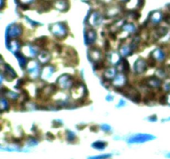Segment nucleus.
Listing matches in <instances>:
<instances>
[{
	"instance_id": "obj_20",
	"label": "nucleus",
	"mask_w": 170,
	"mask_h": 159,
	"mask_svg": "<svg viewBox=\"0 0 170 159\" xmlns=\"http://www.w3.org/2000/svg\"><path fill=\"white\" fill-rule=\"evenodd\" d=\"M47 42V38L46 37H42V38H38L35 41V44L38 46H40V47H43L45 46Z\"/></svg>"
},
{
	"instance_id": "obj_4",
	"label": "nucleus",
	"mask_w": 170,
	"mask_h": 159,
	"mask_svg": "<svg viewBox=\"0 0 170 159\" xmlns=\"http://www.w3.org/2000/svg\"><path fill=\"white\" fill-rule=\"evenodd\" d=\"M57 83L59 85V86L62 89H68L72 86L73 80L72 77L70 75L64 74L62 76H61L57 80Z\"/></svg>"
},
{
	"instance_id": "obj_26",
	"label": "nucleus",
	"mask_w": 170,
	"mask_h": 159,
	"mask_svg": "<svg viewBox=\"0 0 170 159\" xmlns=\"http://www.w3.org/2000/svg\"><path fill=\"white\" fill-rule=\"evenodd\" d=\"M154 98H155V93L153 91H149L146 94L145 97H144V102L148 103L149 101L153 100Z\"/></svg>"
},
{
	"instance_id": "obj_5",
	"label": "nucleus",
	"mask_w": 170,
	"mask_h": 159,
	"mask_svg": "<svg viewBox=\"0 0 170 159\" xmlns=\"http://www.w3.org/2000/svg\"><path fill=\"white\" fill-rule=\"evenodd\" d=\"M28 72L32 78H37L39 76V65L35 61H31L27 65Z\"/></svg>"
},
{
	"instance_id": "obj_18",
	"label": "nucleus",
	"mask_w": 170,
	"mask_h": 159,
	"mask_svg": "<svg viewBox=\"0 0 170 159\" xmlns=\"http://www.w3.org/2000/svg\"><path fill=\"white\" fill-rule=\"evenodd\" d=\"M120 66H121V70L122 72H125V74H128L130 70V67H129V62L126 61V60H123L122 61V63L120 64Z\"/></svg>"
},
{
	"instance_id": "obj_1",
	"label": "nucleus",
	"mask_w": 170,
	"mask_h": 159,
	"mask_svg": "<svg viewBox=\"0 0 170 159\" xmlns=\"http://www.w3.org/2000/svg\"><path fill=\"white\" fill-rule=\"evenodd\" d=\"M155 138V136L147 134H138L132 136L128 139L129 143H142V142L151 141Z\"/></svg>"
},
{
	"instance_id": "obj_51",
	"label": "nucleus",
	"mask_w": 170,
	"mask_h": 159,
	"mask_svg": "<svg viewBox=\"0 0 170 159\" xmlns=\"http://www.w3.org/2000/svg\"><path fill=\"white\" fill-rule=\"evenodd\" d=\"M96 129H97L96 127H91V128H90V130H91V131H96Z\"/></svg>"
},
{
	"instance_id": "obj_30",
	"label": "nucleus",
	"mask_w": 170,
	"mask_h": 159,
	"mask_svg": "<svg viewBox=\"0 0 170 159\" xmlns=\"http://www.w3.org/2000/svg\"><path fill=\"white\" fill-rule=\"evenodd\" d=\"M167 28H158V30H157L156 33L155 34L157 35V38H161V37H163L164 35L167 33Z\"/></svg>"
},
{
	"instance_id": "obj_24",
	"label": "nucleus",
	"mask_w": 170,
	"mask_h": 159,
	"mask_svg": "<svg viewBox=\"0 0 170 159\" xmlns=\"http://www.w3.org/2000/svg\"><path fill=\"white\" fill-rule=\"evenodd\" d=\"M25 49L28 50V56H30V57H34L35 56L37 55V50H36L33 46H28L27 47H25Z\"/></svg>"
},
{
	"instance_id": "obj_37",
	"label": "nucleus",
	"mask_w": 170,
	"mask_h": 159,
	"mask_svg": "<svg viewBox=\"0 0 170 159\" xmlns=\"http://www.w3.org/2000/svg\"><path fill=\"white\" fill-rule=\"evenodd\" d=\"M23 84H24V80L23 79L19 80L17 81V83L16 84V88H17V89H20V88L23 86Z\"/></svg>"
},
{
	"instance_id": "obj_15",
	"label": "nucleus",
	"mask_w": 170,
	"mask_h": 159,
	"mask_svg": "<svg viewBox=\"0 0 170 159\" xmlns=\"http://www.w3.org/2000/svg\"><path fill=\"white\" fill-rule=\"evenodd\" d=\"M38 57L41 62L47 63L51 60V54L47 52H42L39 54Z\"/></svg>"
},
{
	"instance_id": "obj_19",
	"label": "nucleus",
	"mask_w": 170,
	"mask_h": 159,
	"mask_svg": "<svg viewBox=\"0 0 170 159\" xmlns=\"http://www.w3.org/2000/svg\"><path fill=\"white\" fill-rule=\"evenodd\" d=\"M89 55L92 56V60H94L96 62H99L100 60V56H101V52L97 49H94L92 52H89Z\"/></svg>"
},
{
	"instance_id": "obj_11",
	"label": "nucleus",
	"mask_w": 170,
	"mask_h": 159,
	"mask_svg": "<svg viewBox=\"0 0 170 159\" xmlns=\"http://www.w3.org/2000/svg\"><path fill=\"white\" fill-rule=\"evenodd\" d=\"M152 56L155 58L156 61H159V62H163L164 58H165V54H164V52L159 48L154 50L153 52H152Z\"/></svg>"
},
{
	"instance_id": "obj_32",
	"label": "nucleus",
	"mask_w": 170,
	"mask_h": 159,
	"mask_svg": "<svg viewBox=\"0 0 170 159\" xmlns=\"http://www.w3.org/2000/svg\"><path fill=\"white\" fill-rule=\"evenodd\" d=\"M1 110H2V111L8 110V101L6 100L5 99H4V98L1 99Z\"/></svg>"
},
{
	"instance_id": "obj_8",
	"label": "nucleus",
	"mask_w": 170,
	"mask_h": 159,
	"mask_svg": "<svg viewBox=\"0 0 170 159\" xmlns=\"http://www.w3.org/2000/svg\"><path fill=\"white\" fill-rule=\"evenodd\" d=\"M125 82H126V79L125 76L122 74H119L113 80V85L115 87H123L125 85Z\"/></svg>"
},
{
	"instance_id": "obj_53",
	"label": "nucleus",
	"mask_w": 170,
	"mask_h": 159,
	"mask_svg": "<svg viewBox=\"0 0 170 159\" xmlns=\"http://www.w3.org/2000/svg\"><path fill=\"white\" fill-rule=\"evenodd\" d=\"M167 157H168V158H170V152L169 153H168V154H167Z\"/></svg>"
},
{
	"instance_id": "obj_13",
	"label": "nucleus",
	"mask_w": 170,
	"mask_h": 159,
	"mask_svg": "<svg viewBox=\"0 0 170 159\" xmlns=\"http://www.w3.org/2000/svg\"><path fill=\"white\" fill-rule=\"evenodd\" d=\"M96 39V33L94 30H90L87 32V35H86V43L87 44H90L92 42H95V40Z\"/></svg>"
},
{
	"instance_id": "obj_23",
	"label": "nucleus",
	"mask_w": 170,
	"mask_h": 159,
	"mask_svg": "<svg viewBox=\"0 0 170 159\" xmlns=\"http://www.w3.org/2000/svg\"><path fill=\"white\" fill-rule=\"evenodd\" d=\"M109 61L111 62V63H113V64H117V63L120 62V56L117 53H115V52H113V53H111V55L109 56Z\"/></svg>"
},
{
	"instance_id": "obj_7",
	"label": "nucleus",
	"mask_w": 170,
	"mask_h": 159,
	"mask_svg": "<svg viewBox=\"0 0 170 159\" xmlns=\"http://www.w3.org/2000/svg\"><path fill=\"white\" fill-rule=\"evenodd\" d=\"M54 67L52 66H45L43 70H42V75H41V77H42V80H47L50 78L52 75L53 74L54 72Z\"/></svg>"
},
{
	"instance_id": "obj_29",
	"label": "nucleus",
	"mask_w": 170,
	"mask_h": 159,
	"mask_svg": "<svg viewBox=\"0 0 170 159\" xmlns=\"http://www.w3.org/2000/svg\"><path fill=\"white\" fill-rule=\"evenodd\" d=\"M146 62H147V65L150 66V67H154L155 64H156V60H155V58H154L153 56H152V54H151V56L148 58Z\"/></svg>"
},
{
	"instance_id": "obj_2",
	"label": "nucleus",
	"mask_w": 170,
	"mask_h": 159,
	"mask_svg": "<svg viewBox=\"0 0 170 159\" xmlns=\"http://www.w3.org/2000/svg\"><path fill=\"white\" fill-rule=\"evenodd\" d=\"M51 31L55 36L60 38H65L67 34L66 27L62 23H56V24L52 25L51 28Z\"/></svg>"
},
{
	"instance_id": "obj_16",
	"label": "nucleus",
	"mask_w": 170,
	"mask_h": 159,
	"mask_svg": "<svg viewBox=\"0 0 170 159\" xmlns=\"http://www.w3.org/2000/svg\"><path fill=\"white\" fill-rule=\"evenodd\" d=\"M89 22L91 25H95V26H97L101 23V17H99L96 13H94L91 16H90V18L89 19Z\"/></svg>"
},
{
	"instance_id": "obj_25",
	"label": "nucleus",
	"mask_w": 170,
	"mask_h": 159,
	"mask_svg": "<svg viewBox=\"0 0 170 159\" xmlns=\"http://www.w3.org/2000/svg\"><path fill=\"white\" fill-rule=\"evenodd\" d=\"M56 8H57V9H60V10H66V3L64 2V1H62V0H58L56 3L55 4Z\"/></svg>"
},
{
	"instance_id": "obj_12",
	"label": "nucleus",
	"mask_w": 170,
	"mask_h": 159,
	"mask_svg": "<svg viewBox=\"0 0 170 159\" xmlns=\"http://www.w3.org/2000/svg\"><path fill=\"white\" fill-rule=\"evenodd\" d=\"M7 46H8V48L12 52H14V53H15V52H17V51H18L19 48H20L19 42H17V41H16V40L8 42Z\"/></svg>"
},
{
	"instance_id": "obj_49",
	"label": "nucleus",
	"mask_w": 170,
	"mask_h": 159,
	"mask_svg": "<svg viewBox=\"0 0 170 159\" xmlns=\"http://www.w3.org/2000/svg\"><path fill=\"white\" fill-rule=\"evenodd\" d=\"M56 46L57 47V52H61V51H62V46H61L56 45Z\"/></svg>"
},
{
	"instance_id": "obj_41",
	"label": "nucleus",
	"mask_w": 170,
	"mask_h": 159,
	"mask_svg": "<svg viewBox=\"0 0 170 159\" xmlns=\"http://www.w3.org/2000/svg\"><path fill=\"white\" fill-rule=\"evenodd\" d=\"M125 104L126 103H125V101L124 100H120V102H119L118 105H117V107H123V106H125Z\"/></svg>"
},
{
	"instance_id": "obj_9",
	"label": "nucleus",
	"mask_w": 170,
	"mask_h": 159,
	"mask_svg": "<svg viewBox=\"0 0 170 159\" xmlns=\"http://www.w3.org/2000/svg\"><path fill=\"white\" fill-rule=\"evenodd\" d=\"M4 73H5V78H6V80H8V81H11L12 80H14V78H15V77L17 76L15 71H14V70L12 69L8 65H6V66H5Z\"/></svg>"
},
{
	"instance_id": "obj_27",
	"label": "nucleus",
	"mask_w": 170,
	"mask_h": 159,
	"mask_svg": "<svg viewBox=\"0 0 170 159\" xmlns=\"http://www.w3.org/2000/svg\"><path fill=\"white\" fill-rule=\"evenodd\" d=\"M161 18H162V15H161V14L159 13V12H156V13H154V14L152 15V21H153L154 23L159 22Z\"/></svg>"
},
{
	"instance_id": "obj_6",
	"label": "nucleus",
	"mask_w": 170,
	"mask_h": 159,
	"mask_svg": "<svg viewBox=\"0 0 170 159\" xmlns=\"http://www.w3.org/2000/svg\"><path fill=\"white\" fill-rule=\"evenodd\" d=\"M147 69V62L143 59H138L135 63V70L137 73H144Z\"/></svg>"
},
{
	"instance_id": "obj_54",
	"label": "nucleus",
	"mask_w": 170,
	"mask_h": 159,
	"mask_svg": "<svg viewBox=\"0 0 170 159\" xmlns=\"http://www.w3.org/2000/svg\"><path fill=\"white\" fill-rule=\"evenodd\" d=\"M166 120H170V118H167Z\"/></svg>"
},
{
	"instance_id": "obj_31",
	"label": "nucleus",
	"mask_w": 170,
	"mask_h": 159,
	"mask_svg": "<svg viewBox=\"0 0 170 159\" xmlns=\"http://www.w3.org/2000/svg\"><path fill=\"white\" fill-rule=\"evenodd\" d=\"M111 154H101L99 156H95V157H89L88 159H107L111 157Z\"/></svg>"
},
{
	"instance_id": "obj_40",
	"label": "nucleus",
	"mask_w": 170,
	"mask_h": 159,
	"mask_svg": "<svg viewBox=\"0 0 170 159\" xmlns=\"http://www.w3.org/2000/svg\"><path fill=\"white\" fill-rule=\"evenodd\" d=\"M62 124V123L60 121V120H54V121L52 122V124H53L54 127H59Z\"/></svg>"
},
{
	"instance_id": "obj_46",
	"label": "nucleus",
	"mask_w": 170,
	"mask_h": 159,
	"mask_svg": "<svg viewBox=\"0 0 170 159\" xmlns=\"http://www.w3.org/2000/svg\"><path fill=\"white\" fill-rule=\"evenodd\" d=\"M113 99H114V97L111 95V94H108L107 96H106V100H107L108 101H111Z\"/></svg>"
},
{
	"instance_id": "obj_28",
	"label": "nucleus",
	"mask_w": 170,
	"mask_h": 159,
	"mask_svg": "<svg viewBox=\"0 0 170 159\" xmlns=\"http://www.w3.org/2000/svg\"><path fill=\"white\" fill-rule=\"evenodd\" d=\"M123 29L125 31L129 32H133L135 31V27L132 23H127L123 26Z\"/></svg>"
},
{
	"instance_id": "obj_36",
	"label": "nucleus",
	"mask_w": 170,
	"mask_h": 159,
	"mask_svg": "<svg viewBox=\"0 0 170 159\" xmlns=\"http://www.w3.org/2000/svg\"><path fill=\"white\" fill-rule=\"evenodd\" d=\"M159 103L161 104H165L167 103V95L163 94L159 98Z\"/></svg>"
},
{
	"instance_id": "obj_43",
	"label": "nucleus",
	"mask_w": 170,
	"mask_h": 159,
	"mask_svg": "<svg viewBox=\"0 0 170 159\" xmlns=\"http://www.w3.org/2000/svg\"><path fill=\"white\" fill-rule=\"evenodd\" d=\"M164 90L166 91H169L170 90V83H166L164 86Z\"/></svg>"
},
{
	"instance_id": "obj_42",
	"label": "nucleus",
	"mask_w": 170,
	"mask_h": 159,
	"mask_svg": "<svg viewBox=\"0 0 170 159\" xmlns=\"http://www.w3.org/2000/svg\"><path fill=\"white\" fill-rule=\"evenodd\" d=\"M164 21L166 22L167 23H169L170 24V15L169 14H166L165 17H164Z\"/></svg>"
},
{
	"instance_id": "obj_21",
	"label": "nucleus",
	"mask_w": 170,
	"mask_h": 159,
	"mask_svg": "<svg viewBox=\"0 0 170 159\" xmlns=\"http://www.w3.org/2000/svg\"><path fill=\"white\" fill-rule=\"evenodd\" d=\"M106 145H107V143L102 142V141H97V142H95L94 143H92V147L94 148L98 149V150H103L106 147Z\"/></svg>"
},
{
	"instance_id": "obj_17",
	"label": "nucleus",
	"mask_w": 170,
	"mask_h": 159,
	"mask_svg": "<svg viewBox=\"0 0 170 159\" xmlns=\"http://www.w3.org/2000/svg\"><path fill=\"white\" fill-rule=\"evenodd\" d=\"M116 76V70L115 68H109L107 70L105 73V79H108L111 80L112 79H114V77Z\"/></svg>"
},
{
	"instance_id": "obj_35",
	"label": "nucleus",
	"mask_w": 170,
	"mask_h": 159,
	"mask_svg": "<svg viewBox=\"0 0 170 159\" xmlns=\"http://www.w3.org/2000/svg\"><path fill=\"white\" fill-rule=\"evenodd\" d=\"M6 95H7L9 99H11V100H16L17 98V96H18V94L16 93H13V92H8V94H6Z\"/></svg>"
},
{
	"instance_id": "obj_52",
	"label": "nucleus",
	"mask_w": 170,
	"mask_h": 159,
	"mask_svg": "<svg viewBox=\"0 0 170 159\" xmlns=\"http://www.w3.org/2000/svg\"><path fill=\"white\" fill-rule=\"evenodd\" d=\"M110 36H111V38H113V39H115V36L114 34H110Z\"/></svg>"
},
{
	"instance_id": "obj_10",
	"label": "nucleus",
	"mask_w": 170,
	"mask_h": 159,
	"mask_svg": "<svg viewBox=\"0 0 170 159\" xmlns=\"http://www.w3.org/2000/svg\"><path fill=\"white\" fill-rule=\"evenodd\" d=\"M161 80L159 78L155 76H151L147 79V85L151 87H159L161 85Z\"/></svg>"
},
{
	"instance_id": "obj_34",
	"label": "nucleus",
	"mask_w": 170,
	"mask_h": 159,
	"mask_svg": "<svg viewBox=\"0 0 170 159\" xmlns=\"http://www.w3.org/2000/svg\"><path fill=\"white\" fill-rule=\"evenodd\" d=\"M167 71L166 70H164L163 69H160L158 71H157V75L159 76L160 78H164V77H167Z\"/></svg>"
},
{
	"instance_id": "obj_47",
	"label": "nucleus",
	"mask_w": 170,
	"mask_h": 159,
	"mask_svg": "<svg viewBox=\"0 0 170 159\" xmlns=\"http://www.w3.org/2000/svg\"><path fill=\"white\" fill-rule=\"evenodd\" d=\"M47 136L49 137V139H53V138H54V136L51 134V133H47Z\"/></svg>"
},
{
	"instance_id": "obj_50",
	"label": "nucleus",
	"mask_w": 170,
	"mask_h": 159,
	"mask_svg": "<svg viewBox=\"0 0 170 159\" xmlns=\"http://www.w3.org/2000/svg\"><path fill=\"white\" fill-rule=\"evenodd\" d=\"M23 3H25V4H28V3H31L32 0H22Z\"/></svg>"
},
{
	"instance_id": "obj_3",
	"label": "nucleus",
	"mask_w": 170,
	"mask_h": 159,
	"mask_svg": "<svg viewBox=\"0 0 170 159\" xmlns=\"http://www.w3.org/2000/svg\"><path fill=\"white\" fill-rule=\"evenodd\" d=\"M22 32H23V29L20 25L14 24L9 26L7 31L8 41H9L10 38H16L19 37L22 34Z\"/></svg>"
},
{
	"instance_id": "obj_14",
	"label": "nucleus",
	"mask_w": 170,
	"mask_h": 159,
	"mask_svg": "<svg viewBox=\"0 0 170 159\" xmlns=\"http://www.w3.org/2000/svg\"><path fill=\"white\" fill-rule=\"evenodd\" d=\"M15 56H16L17 60H18L19 65L21 66L22 68H24L25 66L28 65V60H27V58L25 57L22 54L21 52H17V53H15Z\"/></svg>"
},
{
	"instance_id": "obj_45",
	"label": "nucleus",
	"mask_w": 170,
	"mask_h": 159,
	"mask_svg": "<svg viewBox=\"0 0 170 159\" xmlns=\"http://www.w3.org/2000/svg\"><path fill=\"white\" fill-rule=\"evenodd\" d=\"M110 49V42H109V41H105V50L106 51H108Z\"/></svg>"
},
{
	"instance_id": "obj_33",
	"label": "nucleus",
	"mask_w": 170,
	"mask_h": 159,
	"mask_svg": "<svg viewBox=\"0 0 170 159\" xmlns=\"http://www.w3.org/2000/svg\"><path fill=\"white\" fill-rule=\"evenodd\" d=\"M66 138L69 142H71L76 138V134L73 132L68 130V131H66Z\"/></svg>"
},
{
	"instance_id": "obj_39",
	"label": "nucleus",
	"mask_w": 170,
	"mask_h": 159,
	"mask_svg": "<svg viewBox=\"0 0 170 159\" xmlns=\"http://www.w3.org/2000/svg\"><path fill=\"white\" fill-rule=\"evenodd\" d=\"M28 143H29V145L30 146H33V145H36V144L38 143V142L35 140L34 138H32L30 137V139H29V142H28Z\"/></svg>"
},
{
	"instance_id": "obj_38",
	"label": "nucleus",
	"mask_w": 170,
	"mask_h": 159,
	"mask_svg": "<svg viewBox=\"0 0 170 159\" xmlns=\"http://www.w3.org/2000/svg\"><path fill=\"white\" fill-rule=\"evenodd\" d=\"M101 128H102V129H103L104 131H106V132L111 131V126H109V125H108V124L101 125Z\"/></svg>"
},
{
	"instance_id": "obj_22",
	"label": "nucleus",
	"mask_w": 170,
	"mask_h": 159,
	"mask_svg": "<svg viewBox=\"0 0 170 159\" xmlns=\"http://www.w3.org/2000/svg\"><path fill=\"white\" fill-rule=\"evenodd\" d=\"M132 48L129 47V46H124L123 47L120 48V53L123 56H128L131 54Z\"/></svg>"
},
{
	"instance_id": "obj_44",
	"label": "nucleus",
	"mask_w": 170,
	"mask_h": 159,
	"mask_svg": "<svg viewBox=\"0 0 170 159\" xmlns=\"http://www.w3.org/2000/svg\"><path fill=\"white\" fill-rule=\"evenodd\" d=\"M149 119L150 121H156L157 120V116L156 115H153V116H150L149 118Z\"/></svg>"
},
{
	"instance_id": "obj_48",
	"label": "nucleus",
	"mask_w": 170,
	"mask_h": 159,
	"mask_svg": "<svg viewBox=\"0 0 170 159\" xmlns=\"http://www.w3.org/2000/svg\"><path fill=\"white\" fill-rule=\"evenodd\" d=\"M167 102L170 104V94H168L167 95Z\"/></svg>"
}]
</instances>
